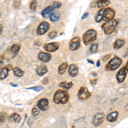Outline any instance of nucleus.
Here are the masks:
<instances>
[{"instance_id":"1","label":"nucleus","mask_w":128,"mask_h":128,"mask_svg":"<svg viewBox=\"0 0 128 128\" xmlns=\"http://www.w3.org/2000/svg\"><path fill=\"white\" fill-rule=\"evenodd\" d=\"M114 16V10L111 8H104L101 9L96 16V22H101L102 20L108 22L109 20H112Z\"/></svg>"},{"instance_id":"2","label":"nucleus","mask_w":128,"mask_h":128,"mask_svg":"<svg viewBox=\"0 0 128 128\" xmlns=\"http://www.w3.org/2000/svg\"><path fill=\"white\" fill-rule=\"evenodd\" d=\"M68 99H69V95L66 90H58L54 95L53 101L56 104H67Z\"/></svg>"},{"instance_id":"3","label":"nucleus","mask_w":128,"mask_h":128,"mask_svg":"<svg viewBox=\"0 0 128 128\" xmlns=\"http://www.w3.org/2000/svg\"><path fill=\"white\" fill-rule=\"evenodd\" d=\"M119 22L117 20L112 19V20H109L108 22H106L105 23L102 25V30H104V34H111L115 30L116 26H118Z\"/></svg>"},{"instance_id":"4","label":"nucleus","mask_w":128,"mask_h":128,"mask_svg":"<svg viewBox=\"0 0 128 128\" xmlns=\"http://www.w3.org/2000/svg\"><path fill=\"white\" fill-rule=\"evenodd\" d=\"M96 40V31L94 29H90L86 31V34L83 35V41L86 45L90 44L93 41Z\"/></svg>"},{"instance_id":"5","label":"nucleus","mask_w":128,"mask_h":128,"mask_svg":"<svg viewBox=\"0 0 128 128\" xmlns=\"http://www.w3.org/2000/svg\"><path fill=\"white\" fill-rule=\"evenodd\" d=\"M121 63H122V61L120 57H114L106 65V69L108 71H114V70L118 68L121 65Z\"/></svg>"},{"instance_id":"6","label":"nucleus","mask_w":128,"mask_h":128,"mask_svg":"<svg viewBox=\"0 0 128 128\" xmlns=\"http://www.w3.org/2000/svg\"><path fill=\"white\" fill-rule=\"evenodd\" d=\"M105 118V115L104 113H98L93 116L92 118V124L95 126H98L101 124H102Z\"/></svg>"},{"instance_id":"7","label":"nucleus","mask_w":128,"mask_h":128,"mask_svg":"<svg viewBox=\"0 0 128 128\" xmlns=\"http://www.w3.org/2000/svg\"><path fill=\"white\" fill-rule=\"evenodd\" d=\"M126 75H127V64L126 65V67L120 69V71L116 74V79L118 83H122L124 80H125Z\"/></svg>"},{"instance_id":"8","label":"nucleus","mask_w":128,"mask_h":128,"mask_svg":"<svg viewBox=\"0 0 128 128\" xmlns=\"http://www.w3.org/2000/svg\"><path fill=\"white\" fill-rule=\"evenodd\" d=\"M90 96V92H89L88 88L84 86V87H81L80 89L79 92H78V98H79L80 100H86Z\"/></svg>"},{"instance_id":"9","label":"nucleus","mask_w":128,"mask_h":128,"mask_svg":"<svg viewBox=\"0 0 128 128\" xmlns=\"http://www.w3.org/2000/svg\"><path fill=\"white\" fill-rule=\"evenodd\" d=\"M50 28V24L46 22H43L38 25V29H37V34L38 35H43Z\"/></svg>"},{"instance_id":"10","label":"nucleus","mask_w":128,"mask_h":128,"mask_svg":"<svg viewBox=\"0 0 128 128\" xmlns=\"http://www.w3.org/2000/svg\"><path fill=\"white\" fill-rule=\"evenodd\" d=\"M80 46V38L79 37H74L69 42V49L71 50H76Z\"/></svg>"},{"instance_id":"11","label":"nucleus","mask_w":128,"mask_h":128,"mask_svg":"<svg viewBox=\"0 0 128 128\" xmlns=\"http://www.w3.org/2000/svg\"><path fill=\"white\" fill-rule=\"evenodd\" d=\"M59 48V44L56 42L49 43V44H45L44 45V49L48 52H55Z\"/></svg>"},{"instance_id":"12","label":"nucleus","mask_w":128,"mask_h":128,"mask_svg":"<svg viewBox=\"0 0 128 128\" xmlns=\"http://www.w3.org/2000/svg\"><path fill=\"white\" fill-rule=\"evenodd\" d=\"M37 107H38V108H40V110H43V111L47 110L49 108V101L47 100L46 98L40 99V100L38 102Z\"/></svg>"},{"instance_id":"13","label":"nucleus","mask_w":128,"mask_h":128,"mask_svg":"<svg viewBox=\"0 0 128 128\" xmlns=\"http://www.w3.org/2000/svg\"><path fill=\"white\" fill-rule=\"evenodd\" d=\"M38 58L43 62H48L51 60V56L46 52H40L38 56Z\"/></svg>"},{"instance_id":"14","label":"nucleus","mask_w":128,"mask_h":128,"mask_svg":"<svg viewBox=\"0 0 128 128\" xmlns=\"http://www.w3.org/2000/svg\"><path fill=\"white\" fill-rule=\"evenodd\" d=\"M48 72V68L44 64H40L36 68V73L38 76H43Z\"/></svg>"},{"instance_id":"15","label":"nucleus","mask_w":128,"mask_h":128,"mask_svg":"<svg viewBox=\"0 0 128 128\" xmlns=\"http://www.w3.org/2000/svg\"><path fill=\"white\" fill-rule=\"evenodd\" d=\"M79 73V68H78L77 65L75 64H71L68 68V74L70 76L72 77H75L76 75Z\"/></svg>"},{"instance_id":"16","label":"nucleus","mask_w":128,"mask_h":128,"mask_svg":"<svg viewBox=\"0 0 128 128\" xmlns=\"http://www.w3.org/2000/svg\"><path fill=\"white\" fill-rule=\"evenodd\" d=\"M53 12H54V8H53L52 6H49V7L45 8V9L43 10L41 15H42L43 17L47 18V17H50V16Z\"/></svg>"},{"instance_id":"17","label":"nucleus","mask_w":128,"mask_h":128,"mask_svg":"<svg viewBox=\"0 0 128 128\" xmlns=\"http://www.w3.org/2000/svg\"><path fill=\"white\" fill-rule=\"evenodd\" d=\"M118 116H119V113L117 111H114V112H111L109 114L108 116L106 117V119L108 122H114V121L116 120Z\"/></svg>"},{"instance_id":"18","label":"nucleus","mask_w":128,"mask_h":128,"mask_svg":"<svg viewBox=\"0 0 128 128\" xmlns=\"http://www.w3.org/2000/svg\"><path fill=\"white\" fill-rule=\"evenodd\" d=\"M9 120L11 121V122H15V123H19L20 120V117L18 114L14 113L12 114L9 117Z\"/></svg>"},{"instance_id":"19","label":"nucleus","mask_w":128,"mask_h":128,"mask_svg":"<svg viewBox=\"0 0 128 128\" xmlns=\"http://www.w3.org/2000/svg\"><path fill=\"white\" fill-rule=\"evenodd\" d=\"M59 86L61 88H63L64 90H69L70 88H72L73 86V83L68 81H62L59 84Z\"/></svg>"},{"instance_id":"20","label":"nucleus","mask_w":128,"mask_h":128,"mask_svg":"<svg viewBox=\"0 0 128 128\" xmlns=\"http://www.w3.org/2000/svg\"><path fill=\"white\" fill-rule=\"evenodd\" d=\"M124 44H125V40L119 38V40H117L114 42V50H118L120 48H121V47H122Z\"/></svg>"},{"instance_id":"21","label":"nucleus","mask_w":128,"mask_h":128,"mask_svg":"<svg viewBox=\"0 0 128 128\" xmlns=\"http://www.w3.org/2000/svg\"><path fill=\"white\" fill-rule=\"evenodd\" d=\"M60 18V13L58 11H54L50 16V19L51 22H56L59 20Z\"/></svg>"},{"instance_id":"22","label":"nucleus","mask_w":128,"mask_h":128,"mask_svg":"<svg viewBox=\"0 0 128 128\" xmlns=\"http://www.w3.org/2000/svg\"><path fill=\"white\" fill-rule=\"evenodd\" d=\"M109 4H110V1H108V0H106V1H104V0H100V1H98L96 5H98V7L99 8L104 9V8H106V6H108Z\"/></svg>"},{"instance_id":"23","label":"nucleus","mask_w":128,"mask_h":128,"mask_svg":"<svg viewBox=\"0 0 128 128\" xmlns=\"http://www.w3.org/2000/svg\"><path fill=\"white\" fill-rule=\"evenodd\" d=\"M8 74H9V69L7 68H3L0 71V80H4L8 76Z\"/></svg>"},{"instance_id":"24","label":"nucleus","mask_w":128,"mask_h":128,"mask_svg":"<svg viewBox=\"0 0 128 128\" xmlns=\"http://www.w3.org/2000/svg\"><path fill=\"white\" fill-rule=\"evenodd\" d=\"M67 68H68V63L67 62L62 63L58 68V74H63L64 73H65Z\"/></svg>"},{"instance_id":"25","label":"nucleus","mask_w":128,"mask_h":128,"mask_svg":"<svg viewBox=\"0 0 128 128\" xmlns=\"http://www.w3.org/2000/svg\"><path fill=\"white\" fill-rule=\"evenodd\" d=\"M13 72H14V74H15L16 76H17V77H22V76H23V74H24V72L18 67L14 68Z\"/></svg>"},{"instance_id":"26","label":"nucleus","mask_w":128,"mask_h":128,"mask_svg":"<svg viewBox=\"0 0 128 128\" xmlns=\"http://www.w3.org/2000/svg\"><path fill=\"white\" fill-rule=\"evenodd\" d=\"M20 50V45L19 44H14L11 46V48H10V51H11L12 53H16L18 52Z\"/></svg>"},{"instance_id":"27","label":"nucleus","mask_w":128,"mask_h":128,"mask_svg":"<svg viewBox=\"0 0 128 128\" xmlns=\"http://www.w3.org/2000/svg\"><path fill=\"white\" fill-rule=\"evenodd\" d=\"M98 44H93L92 46H90V51L92 53H95V52H96V51H98Z\"/></svg>"},{"instance_id":"28","label":"nucleus","mask_w":128,"mask_h":128,"mask_svg":"<svg viewBox=\"0 0 128 128\" xmlns=\"http://www.w3.org/2000/svg\"><path fill=\"white\" fill-rule=\"evenodd\" d=\"M6 114L5 113H0V124L4 123L6 120Z\"/></svg>"},{"instance_id":"29","label":"nucleus","mask_w":128,"mask_h":128,"mask_svg":"<svg viewBox=\"0 0 128 128\" xmlns=\"http://www.w3.org/2000/svg\"><path fill=\"white\" fill-rule=\"evenodd\" d=\"M36 7H37V3L36 1H32L30 4V8L32 10H36Z\"/></svg>"},{"instance_id":"30","label":"nucleus","mask_w":128,"mask_h":128,"mask_svg":"<svg viewBox=\"0 0 128 128\" xmlns=\"http://www.w3.org/2000/svg\"><path fill=\"white\" fill-rule=\"evenodd\" d=\"M38 113H40V110H38V108H34L32 109V114L34 116H37L38 114Z\"/></svg>"},{"instance_id":"31","label":"nucleus","mask_w":128,"mask_h":128,"mask_svg":"<svg viewBox=\"0 0 128 128\" xmlns=\"http://www.w3.org/2000/svg\"><path fill=\"white\" fill-rule=\"evenodd\" d=\"M61 5H62V3L56 1V2H54V3H53L52 7L54 8V10H55V9H58V8H60V7H61Z\"/></svg>"},{"instance_id":"32","label":"nucleus","mask_w":128,"mask_h":128,"mask_svg":"<svg viewBox=\"0 0 128 128\" xmlns=\"http://www.w3.org/2000/svg\"><path fill=\"white\" fill-rule=\"evenodd\" d=\"M56 35H57V32H56V31H52L51 32H50V38H55L56 37Z\"/></svg>"},{"instance_id":"33","label":"nucleus","mask_w":128,"mask_h":128,"mask_svg":"<svg viewBox=\"0 0 128 128\" xmlns=\"http://www.w3.org/2000/svg\"><path fill=\"white\" fill-rule=\"evenodd\" d=\"M30 89L31 90H36V92H40L41 90H43V88L41 87V86H35V87H31Z\"/></svg>"},{"instance_id":"34","label":"nucleus","mask_w":128,"mask_h":128,"mask_svg":"<svg viewBox=\"0 0 128 128\" xmlns=\"http://www.w3.org/2000/svg\"><path fill=\"white\" fill-rule=\"evenodd\" d=\"M20 2L19 1H17V2H15V4H14V6H15V8H16V9H18L19 8V6H20Z\"/></svg>"},{"instance_id":"35","label":"nucleus","mask_w":128,"mask_h":128,"mask_svg":"<svg viewBox=\"0 0 128 128\" xmlns=\"http://www.w3.org/2000/svg\"><path fill=\"white\" fill-rule=\"evenodd\" d=\"M88 15H89L88 13H84V16H82V17H81V19H82V20L86 19V17H88Z\"/></svg>"},{"instance_id":"36","label":"nucleus","mask_w":128,"mask_h":128,"mask_svg":"<svg viewBox=\"0 0 128 128\" xmlns=\"http://www.w3.org/2000/svg\"><path fill=\"white\" fill-rule=\"evenodd\" d=\"M96 80L95 79V80H90V83H92V84H96Z\"/></svg>"},{"instance_id":"37","label":"nucleus","mask_w":128,"mask_h":128,"mask_svg":"<svg viewBox=\"0 0 128 128\" xmlns=\"http://www.w3.org/2000/svg\"><path fill=\"white\" fill-rule=\"evenodd\" d=\"M2 32H3V26L2 25H0V34H2Z\"/></svg>"},{"instance_id":"38","label":"nucleus","mask_w":128,"mask_h":128,"mask_svg":"<svg viewBox=\"0 0 128 128\" xmlns=\"http://www.w3.org/2000/svg\"><path fill=\"white\" fill-rule=\"evenodd\" d=\"M47 81H48V79H45L44 81H43V83H44V84H47Z\"/></svg>"},{"instance_id":"39","label":"nucleus","mask_w":128,"mask_h":128,"mask_svg":"<svg viewBox=\"0 0 128 128\" xmlns=\"http://www.w3.org/2000/svg\"><path fill=\"white\" fill-rule=\"evenodd\" d=\"M1 63H3V57L0 56V64H1Z\"/></svg>"}]
</instances>
